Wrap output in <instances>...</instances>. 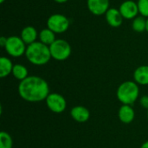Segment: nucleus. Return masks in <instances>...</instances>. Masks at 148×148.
<instances>
[{"mask_svg": "<svg viewBox=\"0 0 148 148\" xmlns=\"http://www.w3.org/2000/svg\"><path fill=\"white\" fill-rule=\"evenodd\" d=\"M18 94L24 101L29 102H39L46 100L49 95L48 82L42 77L31 75L20 82Z\"/></svg>", "mask_w": 148, "mask_h": 148, "instance_id": "1", "label": "nucleus"}, {"mask_svg": "<svg viewBox=\"0 0 148 148\" xmlns=\"http://www.w3.org/2000/svg\"><path fill=\"white\" fill-rule=\"evenodd\" d=\"M25 56L30 63L36 66L45 65L52 58L49 46L43 44L40 41H36L27 46Z\"/></svg>", "mask_w": 148, "mask_h": 148, "instance_id": "2", "label": "nucleus"}, {"mask_svg": "<svg viewBox=\"0 0 148 148\" xmlns=\"http://www.w3.org/2000/svg\"><path fill=\"white\" fill-rule=\"evenodd\" d=\"M140 94V88L136 82L127 81L121 83L117 89V98L123 105L134 104Z\"/></svg>", "mask_w": 148, "mask_h": 148, "instance_id": "3", "label": "nucleus"}, {"mask_svg": "<svg viewBox=\"0 0 148 148\" xmlns=\"http://www.w3.org/2000/svg\"><path fill=\"white\" fill-rule=\"evenodd\" d=\"M51 57L56 61L67 60L71 55V46L64 39H56L50 46Z\"/></svg>", "mask_w": 148, "mask_h": 148, "instance_id": "4", "label": "nucleus"}, {"mask_svg": "<svg viewBox=\"0 0 148 148\" xmlns=\"http://www.w3.org/2000/svg\"><path fill=\"white\" fill-rule=\"evenodd\" d=\"M26 43L23 41L20 36H11L7 37V42L4 47L5 51L8 55L12 57H20L25 55Z\"/></svg>", "mask_w": 148, "mask_h": 148, "instance_id": "5", "label": "nucleus"}, {"mask_svg": "<svg viewBox=\"0 0 148 148\" xmlns=\"http://www.w3.org/2000/svg\"><path fill=\"white\" fill-rule=\"evenodd\" d=\"M70 23L69 18L59 13L51 15L47 20V28L54 31L56 34H61L66 32L69 28Z\"/></svg>", "mask_w": 148, "mask_h": 148, "instance_id": "6", "label": "nucleus"}, {"mask_svg": "<svg viewBox=\"0 0 148 148\" xmlns=\"http://www.w3.org/2000/svg\"><path fill=\"white\" fill-rule=\"evenodd\" d=\"M45 101L49 109L56 114L62 113L67 107V102L64 97L57 93L49 94Z\"/></svg>", "mask_w": 148, "mask_h": 148, "instance_id": "7", "label": "nucleus"}, {"mask_svg": "<svg viewBox=\"0 0 148 148\" xmlns=\"http://www.w3.org/2000/svg\"><path fill=\"white\" fill-rule=\"evenodd\" d=\"M119 10L121 13L123 18L127 19V20H133L140 13L137 2H134L133 0H126V1H124L120 5Z\"/></svg>", "mask_w": 148, "mask_h": 148, "instance_id": "8", "label": "nucleus"}, {"mask_svg": "<svg viewBox=\"0 0 148 148\" xmlns=\"http://www.w3.org/2000/svg\"><path fill=\"white\" fill-rule=\"evenodd\" d=\"M87 7L95 16H102L109 10V0H87Z\"/></svg>", "mask_w": 148, "mask_h": 148, "instance_id": "9", "label": "nucleus"}, {"mask_svg": "<svg viewBox=\"0 0 148 148\" xmlns=\"http://www.w3.org/2000/svg\"><path fill=\"white\" fill-rule=\"evenodd\" d=\"M105 17L108 24L113 28H119L124 20L119 9L116 8H109V10L105 14Z\"/></svg>", "mask_w": 148, "mask_h": 148, "instance_id": "10", "label": "nucleus"}, {"mask_svg": "<svg viewBox=\"0 0 148 148\" xmlns=\"http://www.w3.org/2000/svg\"><path fill=\"white\" fill-rule=\"evenodd\" d=\"M71 117L77 122L84 123L90 118V112L88 108L82 106L74 107L70 111Z\"/></svg>", "mask_w": 148, "mask_h": 148, "instance_id": "11", "label": "nucleus"}, {"mask_svg": "<svg viewBox=\"0 0 148 148\" xmlns=\"http://www.w3.org/2000/svg\"><path fill=\"white\" fill-rule=\"evenodd\" d=\"M38 32L33 26H26L24 27L20 34V37L23 39V41L26 43V45H29L35 42H36V39L38 38Z\"/></svg>", "mask_w": 148, "mask_h": 148, "instance_id": "12", "label": "nucleus"}, {"mask_svg": "<svg viewBox=\"0 0 148 148\" xmlns=\"http://www.w3.org/2000/svg\"><path fill=\"white\" fill-rule=\"evenodd\" d=\"M134 115H135L134 110L133 109L131 105H122L119 109L118 116L122 123L125 124L131 123L134 119Z\"/></svg>", "mask_w": 148, "mask_h": 148, "instance_id": "13", "label": "nucleus"}, {"mask_svg": "<svg viewBox=\"0 0 148 148\" xmlns=\"http://www.w3.org/2000/svg\"><path fill=\"white\" fill-rule=\"evenodd\" d=\"M134 79L137 84L148 85V66L142 65L138 67L134 73Z\"/></svg>", "mask_w": 148, "mask_h": 148, "instance_id": "14", "label": "nucleus"}, {"mask_svg": "<svg viewBox=\"0 0 148 148\" xmlns=\"http://www.w3.org/2000/svg\"><path fill=\"white\" fill-rule=\"evenodd\" d=\"M38 38L41 42H42L43 44H46L48 46H50L56 40V33L54 31H52L51 29H49V28L42 29L38 34Z\"/></svg>", "mask_w": 148, "mask_h": 148, "instance_id": "15", "label": "nucleus"}, {"mask_svg": "<svg viewBox=\"0 0 148 148\" xmlns=\"http://www.w3.org/2000/svg\"><path fill=\"white\" fill-rule=\"evenodd\" d=\"M13 67L12 62L8 57L2 56L0 58V77L4 78L10 74H12Z\"/></svg>", "mask_w": 148, "mask_h": 148, "instance_id": "16", "label": "nucleus"}, {"mask_svg": "<svg viewBox=\"0 0 148 148\" xmlns=\"http://www.w3.org/2000/svg\"><path fill=\"white\" fill-rule=\"evenodd\" d=\"M132 28L135 32H138V33L144 32L147 29V17L141 15L137 16L135 18L133 19Z\"/></svg>", "mask_w": 148, "mask_h": 148, "instance_id": "17", "label": "nucleus"}, {"mask_svg": "<svg viewBox=\"0 0 148 148\" xmlns=\"http://www.w3.org/2000/svg\"><path fill=\"white\" fill-rule=\"evenodd\" d=\"M12 75H14V77L17 80H19L20 82L26 79L29 75H28V69L25 66L22 65V64H15L12 69Z\"/></svg>", "mask_w": 148, "mask_h": 148, "instance_id": "18", "label": "nucleus"}, {"mask_svg": "<svg viewBox=\"0 0 148 148\" xmlns=\"http://www.w3.org/2000/svg\"><path fill=\"white\" fill-rule=\"evenodd\" d=\"M13 141L11 136L4 131L0 133V148H12Z\"/></svg>", "mask_w": 148, "mask_h": 148, "instance_id": "19", "label": "nucleus"}, {"mask_svg": "<svg viewBox=\"0 0 148 148\" xmlns=\"http://www.w3.org/2000/svg\"><path fill=\"white\" fill-rule=\"evenodd\" d=\"M140 14L145 17H148V0H138L137 1Z\"/></svg>", "mask_w": 148, "mask_h": 148, "instance_id": "20", "label": "nucleus"}, {"mask_svg": "<svg viewBox=\"0 0 148 148\" xmlns=\"http://www.w3.org/2000/svg\"><path fill=\"white\" fill-rule=\"evenodd\" d=\"M140 105L144 108H147L148 109V96L147 95H145L143 97L140 98Z\"/></svg>", "mask_w": 148, "mask_h": 148, "instance_id": "21", "label": "nucleus"}, {"mask_svg": "<svg viewBox=\"0 0 148 148\" xmlns=\"http://www.w3.org/2000/svg\"><path fill=\"white\" fill-rule=\"evenodd\" d=\"M6 42H7V37H4V36L0 37V45H1V47L4 48L5 44H6Z\"/></svg>", "mask_w": 148, "mask_h": 148, "instance_id": "22", "label": "nucleus"}, {"mask_svg": "<svg viewBox=\"0 0 148 148\" xmlns=\"http://www.w3.org/2000/svg\"><path fill=\"white\" fill-rule=\"evenodd\" d=\"M56 3H64L66 2H68L69 0H54Z\"/></svg>", "mask_w": 148, "mask_h": 148, "instance_id": "23", "label": "nucleus"}, {"mask_svg": "<svg viewBox=\"0 0 148 148\" xmlns=\"http://www.w3.org/2000/svg\"><path fill=\"white\" fill-rule=\"evenodd\" d=\"M140 148H148V140L147 141H146V142L141 146V147Z\"/></svg>", "mask_w": 148, "mask_h": 148, "instance_id": "24", "label": "nucleus"}, {"mask_svg": "<svg viewBox=\"0 0 148 148\" xmlns=\"http://www.w3.org/2000/svg\"><path fill=\"white\" fill-rule=\"evenodd\" d=\"M146 31L148 32V17L147 18V29H146Z\"/></svg>", "mask_w": 148, "mask_h": 148, "instance_id": "25", "label": "nucleus"}, {"mask_svg": "<svg viewBox=\"0 0 148 148\" xmlns=\"http://www.w3.org/2000/svg\"><path fill=\"white\" fill-rule=\"evenodd\" d=\"M4 1H5V0H0V3H3Z\"/></svg>", "mask_w": 148, "mask_h": 148, "instance_id": "26", "label": "nucleus"}, {"mask_svg": "<svg viewBox=\"0 0 148 148\" xmlns=\"http://www.w3.org/2000/svg\"><path fill=\"white\" fill-rule=\"evenodd\" d=\"M147 116H148V111H147Z\"/></svg>", "mask_w": 148, "mask_h": 148, "instance_id": "27", "label": "nucleus"}]
</instances>
